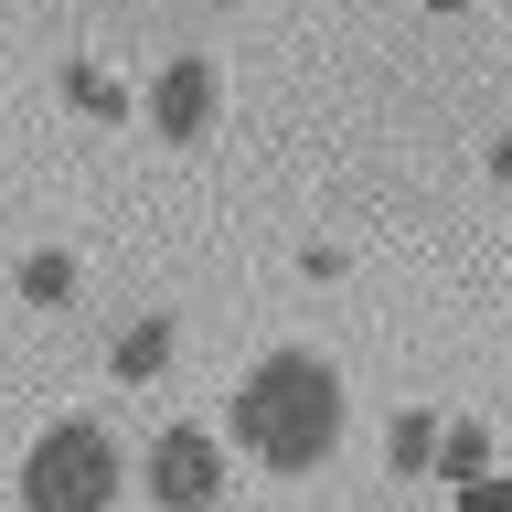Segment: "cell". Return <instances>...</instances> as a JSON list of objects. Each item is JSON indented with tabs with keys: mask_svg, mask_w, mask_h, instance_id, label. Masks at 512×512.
Listing matches in <instances>:
<instances>
[{
	"mask_svg": "<svg viewBox=\"0 0 512 512\" xmlns=\"http://www.w3.org/2000/svg\"><path fill=\"white\" fill-rule=\"evenodd\" d=\"M22 288H32V299H64V288H75V267H64V256H32Z\"/></svg>",
	"mask_w": 512,
	"mask_h": 512,
	"instance_id": "obj_8",
	"label": "cell"
},
{
	"mask_svg": "<svg viewBox=\"0 0 512 512\" xmlns=\"http://www.w3.org/2000/svg\"><path fill=\"white\" fill-rule=\"evenodd\" d=\"M64 96H75V107H96V118H107V107H118V86H107V75H96V64H64Z\"/></svg>",
	"mask_w": 512,
	"mask_h": 512,
	"instance_id": "obj_7",
	"label": "cell"
},
{
	"mask_svg": "<svg viewBox=\"0 0 512 512\" xmlns=\"http://www.w3.org/2000/svg\"><path fill=\"white\" fill-rule=\"evenodd\" d=\"M235 448H246L256 470H320L331 448H342V374L320 363V352H267L246 384H235Z\"/></svg>",
	"mask_w": 512,
	"mask_h": 512,
	"instance_id": "obj_1",
	"label": "cell"
},
{
	"mask_svg": "<svg viewBox=\"0 0 512 512\" xmlns=\"http://www.w3.org/2000/svg\"><path fill=\"white\" fill-rule=\"evenodd\" d=\"M160 363H171V320H139V331L118 342V374H128V384H150Z\"/></svg>",
	"mask_w": 512,
	"mask_h": 512,
	"instance_id": "obj_5",
	"label": "cell"
},
{
	"mask_svg": "<svg viewBox=\"0 0 512 512\" xmlns=\"http://www.w3.org/2000/svg\"><path fill=\"white\" fill-rule=\"evenodd\" d=\"M118 438L96 427V416H64V427H43L22 459V512H118Z\"/></svg>",
	"mask_w": 512,
	"mask_h": 512,
	"instance_id": "obj_2",
	"label": "cell"
},
{
	"mask_svg": "<svg viewBox=\"0 0 512 512\" xmlns=\"http://www.w3.org/2000/svg\"><path fill=\"white\" fill-rule=\"evenodd\" d=\"M150 502L160 512H214L224 502V438L214 427H160L150 438Z\"/></svg>",
	"mask_w": 512,
	"mask_h": 512,
	"instance_id": "obj_3",
	"label": "cell"
},
{
	"mask_svg": "<svg viewBox=\"0 0 512 512\" xmlns=\"http://www.w3.org/2000/svg\"><path fill=\"white\" fill-rule=\"evenodd\" d=\"M150 128L160 139H203V128H214V64L203 54H182V64L150 75Z\"/></svg>",
	"mask_w": 512,
	"mask_h": 512,
	"instance_id": "obj_4",
	"label": "cell"
},
{
	"mask_svg": "<svg viewBox=\"0 0 512 512\" xmlns=\"http://www.w3.org/2000/svg\"><path fill=\"white\" fill-rule=\"evenodd\" d=\"M384 459H395V470H427V459H438V416H395V438H384Z\"/></svg>",
	"mask_w": 512,
	"mask_h": 512,
	"instance_id": "obj_6",
	"label": "cell"
}]
</instances>
